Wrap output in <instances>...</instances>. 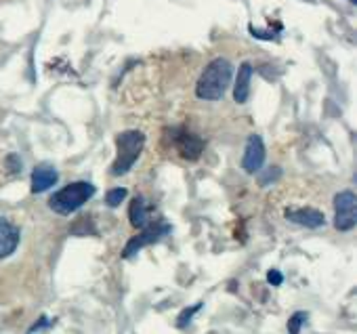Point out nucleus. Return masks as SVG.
Instances as JSON below:
<instances>
[{"label": "nucleus", "mask_w": 357, "mask_h": 334, "mask_svg": "<svg viewBox=\"0 0 357 334\" xmlns=\"http://www.w3.org/2000/svg\"><path fill=\"white\" fill-rule=\"evenodd\" d=\"M231 78H234L231 63L223 57H217L204 68V72L196 84V95L204 101H217L229 89Z\"/></svg>", "instance_id": "1"}, {"label": "nucleus", "mask_w": 357, "mask_h": 334, "mask_svg": "<svg viewBox=\"0 0 357 334\" xmlns=\"http://www.w3.org/2000/svg\"><path fill=\"white\" fill-rule=\"evenodd\" d=\"M93 194H95V185L86 183V181H76V183L66 185L57 194H53L49 200V206L53 213L66 217V215H72L74 211H78L84 202H89L93 198Z\"/></svg>", "instance_id": "2"}, {"label": "nucleus", "mask_w": 357, "mask_h": 334, "mask_svg": "<svg viewBox=\"0 0 357 334\" xmlns=\"http://www.w3.org/2000/svg\"><path fill=\"white\" fill-rule=\"evenodd\" d=\"M143 145H145V135L141 130H124L116 137V149H118V155H116V162L112 166V173L114 175H124L128 173L137 158L141 155L143 151Z\"/></svg>", "instance_id": "3"}, {"label": "nucleus", "mask_w": 357, "mask_h": 334, "mask_svg": "<svg viewBox=\"0 0 357 334\" xmlns=\"http://www.w3.org/2000/svg\"><path fill=\"white\" fill-rule=\"evenodd\" d=\"M334 227L338 231H351L355 227V194L351 190L336 194L334 198Z\"/></svg>", "instance_id": "4"}, {"label": "nucleus", "mask_w": 357, "mask_h": 334, "mask_svg": "<svg viewBox=\"0 0 357 334\" xmlns=\"http://www.w3.org/2000/svg\"><path fill=\"white\" fill-rule=\"evenodd\" d=\"M168 231H170V227H168L166 223H158V225H147V227H143V231H141L139 236H135V238L126 244V248H124L122 257H124V259L132 257V255H135V252H139L143 246L153 244L155 240H160V238H162V236H166Z\"/></svg>", "instance_id": "5"}, {"label": "nucleus", "mask_w": 357, "mask_h": 334, "mask_svg": "<svg viewBox=\"0 0 357 334\" xmlns=\"http://www.w3.org/2000/svg\"><path fill=\"white\" fill-rule=\"evenodd\" d=\"M265 162V143L259 135H252L248 139L244 158H242V169L250 175H255L257 171H261V166Z\"/></svg>", "instance_id": "6"}, {"label": "nucleus", "mask_w": 357, "mask_h": 334, "mask_svg": "<svg viewBox=\"0 0 357 334\" xmlns=\"http://www.w3.org/2000/svg\"><path fill=\"white\" fill-rule=\"evenodd\" d=\"M174 145L178 149V153H181L183 160H198L200 153L204 151V141L194 135V132H188V130H181L176 132V139H174Z\"/></svg>", "instance_id": "7"}, {"label": "nucleus", "mask_w": 357, "mask_h": 334, "mask_svg": "<svg viewBox=\"0 0 357 334\" xmlns=\"http://www.w3.org/2000/svg\"><path fill=\"white\" fill-rule=\"evenodd\" d=\"M284 217H286L288 221L296 223V225H305V227H311V229L321 227V225L326 223L324 213L317 211V208H288V211L284 213Z\"/></svg>", "instance_id": "8"}, {"label": "nucleus", "mask_w": 357, "mask_h": 334, "mask_svg": "<svg viewBox=\"0 0 357 334\" xmlns=\"http://www.w3.org/2000/svg\"><path fill=\"white\" fill-rule=\"evenodd\" d=\"M17 244H20V229L13 223L0 219V259H7L9 255H13Z\"/></svg>", "instance_id": "9"}, {"label": "nucleus", "mask_w": 357, "mask_h": 334, "mask_svg": "<svg viewBox=\"0 0 357 334\" xmlns=\"http://www.w3.org/2000/svg\"><path fill=\"white\" fill-rule=\"evenodd\" d=\"M57 171L49 164H40L32 173V194H43L57 183Z\"/></svg>", "instance_id": "10"}, {"label": "nucleus", "mask_w": 357, "mask_h": 334, "mask_svg": "<svg viewBox=\"0 0 357 334\" xmlns=\"http://www.w3.org/2000/svg\"><path fill=\"white\" fill-rule=\"evenodd\" d=\"M250 80H252V66L250 63H242L238 70V78H236V86H234V99L238 103H246L248 95H250Z\"/></svg>", "instance_id": "11"}, {"label": "nucleus", "mask_w": 357, "mask_h": 334, "mask_svg": "<svg viewBox=\"0 0 357 334\" xmlns=\"http://www.w3.org/2000/svg\"><path fill=\"white\" fill-rule=\"evenodd\" d=\"M128 217H130L132 227H139V229L147 227V223H149V211H147V206H145V198H143V196H137V198L130 202Z\"/></svg>", "instance_id": "12"}, {"label": "nucleus", "mask_w": 357, "mask_h": 334, "mask_svg": "<svg viewBox=\"0 0 357 334\" xmlns=\"http://www.w3.org/2000/svg\"><path fill=\"white\" fill-rule=\"evenodd\" d=\"M307 321V313L305 311H296L290 319H288V332L290 334H298L301 332V326Z\"/></svg>", "instance_id": "13"}, {"label": "nucleus", "mask_w": 357, "mask_h": 334, "mask_svg": "<svg viewBox=\"0 0 357 334\" xmlns=\"http://www.w3.org/2000/svg\"><path fill=\"white\" fill-rule=\"evenodd\" d=\"M124 198H126V190H124V188H116V190L107 192L105 202H107V206L116 208V206H120V202H122Z\"/></svg>", "instance_id": "14"}, {"label": "nucleus", "mask_w": 357, "mask_h": 334, "mask_svg": "<svg viewBox=\"0 0 357 334\" xmlns=\"http://www.w3.org/2000/svg\"><path fill=\"white\" fill-rule=\"evenodd\" d=\"M200 307H202V303H196L194 307L183 309V311H181V315H178V319H176V326H178V328H185V326L192 321V317L196 315V311H198Z\"/></svg>", "instance_id": "15"}, {"label": "nucleus", "mask_w": 357, "mask_h": 334, "mask_svg": "<svg viewBox=\"0 0 357 334\" xmlns=\"http://www.w3.org/2000/svg\"><path fill=\"white\" fill-rule=\"evenodd\" d=\"M7 166H9V171H11V173H20V171H22V162H20V158H17L15 153L7 158Z\"/></svg>", "instance_id": "16"}, {"label": "nucleus", "mask_w": 357, "mask_h": 334, "mask_svg": "<svg viewBox=\"0 0 357 334\" xmlns=\"http://www.w3.org/2000/svg\"><path fill=\"white\" fill-rule=\"evenodd\" d=\"M267 282H269L271 286H280V284L284 282V278H282V273H280L278 269H271V271L267 273Z\"/></svg>", "instance_id": "17"}, {"label": "nucleus", "mask_w": 357, "mask_h": 334, "mask_svg": "<svg viewBox=\"0 0 357 334\" xmlns=\"http://www.w3.org/2000/svg\"><path fill=\"white\" fill-rule=\"evenodd\" d=\"M47 324H49V321H47V317H40V319H38V324H34V326H32L30 334H32V332H36V330H40V328H43V326H47Z\"/></svg>", "instance_id": "18"}]
</instances>
